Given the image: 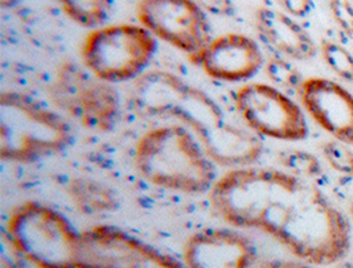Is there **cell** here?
Instances as JSON below:
<instances>
[{"label": "cell", "mask_w": 353, "mask_h": 268, "mask_svg": "<svg viewBox=\"0 0 353 268\" xmlns=\"http://www.w3.org/2000/svg\"><path fill=\"white\" fill-rule=\"evenodd\" d=\"M54 95L63 110L90 130L110 131L119 119L121 98L114 85L77 65L66 63L61 68Z\"/></svg>", "instance_id": "cell-10"}, {"label": "cell", "mask_w": 353, "mask_h": 268, "mask_svg": "<svg viewBox=\"0 0 353 268\" xmlns=\"http://www.w3.org/2000/svg\"><path fill=\"white\" fill-rule=\"evenodd\" d=\"M210 79L226 83H241L254 79L265 68V56L257 41L242 33L213 37L194 59Z\"/></svg>", "instance_id": "cell-12"}, {"label": "cell", "mask_w": 353, "mask_h": 268, "mask_svg": "<svg viewBox=\"0 0 353 268\" xmlns=\"http://www.w3.org/2000/svg\"><path fill=\"white\" fill-rule=\"evenodd\" d=\"M6 231L12 249L36 268L79 267L82 231L52 206L19 204L8 216Z\"/></svg>", "instance_id": "cell-5"}, {"label": "cell", "mask_w": 353, "mask_h": 268, "mask_svg": "<svg viewBox=\"0 0 353 268\" xmlns=\"http://www.w3.org/2000/svg\"><path fill=\"white\" fill-rule=\"evenodd\" d=\"M213 212L229 226L258 230L295 259L324 267L351 249V225L312 181L283 169H229L209 190Z\"/></svg>", "instance_id": "cell-1"}, {"label": "cell", "mask_w": 353, "mask_h": 268, "mask_svg": "<svg viewBox=\"0 0 353 268\" xmlns=\"http://www.w3.org/2000/svg\"><path fill=\"white\" fill-rule=\"evenodd\" d=\"M278 160L283 171L305 180L314 181L323 174L319 158L302 150H285L279 154Z\"/></svg>", "instance_id": "cell-17"}, {"label": "cell", "mask_w": 353, "mask_h": 268, "mask_svg": "<svg viewBox=\"0 0 353 268\" xmlns=\"http://www.w3.org/2000/svg\"><path fill=\"white\" fill-rule=\"evenodd\" d=\"M321 54L324 63L340 79L353 82V56L347 48L334 40L321 39Z\"/></svg>", "instance_id": "cell-18"}, {"label": "cell", "mask_w": 353, "mask_h": 268, "mask_svg": "<svg viewBox=\"0 0 353 268\" xmlns=\"http://www.w3.org/2000/svg\"><path fill=\"white\" fill-rule=\"evenodd\" d=\"M73 141V128L61 112L23 92L0 95V156L4 161L28 164L52 158Z\"/></svg>", "instance_id": "cell-4"}, {"label": "cell", "mask_w": 353, "mask_h": 268, "mask_svg": "<svg viewBox=\"0 0 353 268\" xmlns=\"http://www.w3.org/2000/svg\"><path fill=\"white\" fill-rule=\"evenodd\" d=\"M254 25L261 43L274 56L295 61H308L318 53L312 36L283 11L261 7L256 12Z\"/></svg>", "instance_id": "cell-14"}, {"label": "cell", "mask_w": 353, "mask_h": 268, "mask_svg": "<svg viewBox=\"0 0 353 268\" xmlns=\"http://www.w3.org/2000/svg\"><path fill=\"white\" fill-rule=\"evenodd\" d=\"M207 14L230 17L236 14V6L233 0H194Z\"/></svg>", "instance_id": "cell-23"}, {"label": "cell", "mask_w": 353, "mask_h": 268, "mask_svg": "<svg viewBox=\"0 0 353 268\" xmlns=\"http://www.w3.org/2000/svg\"><path fill=\"white\" fill-rule=\"evenodd\" d=\"M299 99L305 112L339 142L353 144V95L328 79H305Z\"/></svg>", "instance_id": "cell-13"}, {"label": "cell", "mask_w": 353, "mask_h": 268, "mask_svg": "<svg viewBox=\"0 0 353 268\" xmlns=\"http://www.w3.org/2000/svg\"><path fill=\"white\" fill-rule=\"evenodd\" d=\"M77 268H187L183 260L114 225L82 231Z\"/></svg>", "instance_id": "cell-8"}, {"label": "cell", "mask_w": 353, "mask_h": 268, "mask_svg": "<svg viewBox=\"0 0 353 268\" xmlns=\"http://www.w3.org/2000/svg\"><path fill=\"white\" fill-rule=\"evenodd\" d=\"M157 50V37L143 25L112 24L96 28L85 37L81 60L97 79L115 85L142 77Z\"/></svg>", "instance_id": "cell-6"}, {"label": "cell", "mask_w": 353, "mask_h": 268, "mask_svg": "<svg viewBox=\"0 0 353 268\" xmlns=\"http://www.w3.org/2000/svg\"><path fill=\"white\" fill-rule=\"evenodd\" d=\"M187 268H258L257 246L240 229L208 227L187 239L183 250Z\"/></svg>", "instance_id": "cell-11"}, {"label": "cell", "mask_w": 353, "mask_h": 268, "mask_svg": "<svg viewBox=\"0 0 353 268\" xmlns=\"http://www.w3.org/2000/svg\"><path fill=\"white\" fill-rule=\"evenodd\" d=\"M328 8L337 27L353 39V4L350 0H328Z\"/></svg>", "instance_id": "cell-21"}, {"label": "cell", "mask_w": 353, "mask_h": 268, "mask_svg": "<svg viewBox=\"0 0 353 268\" xmlns=\"http://www.w3.org/2000/svg\"><path fill=\"white\" fill-rule=\"evenodd\" d=\"M258 268H321L298 259H266L261 260Z\"/></svg>", "instance_id": "cell-24"}, {"label": "cell", "mask_w": 353, "mask_h": 268, "mask_svg": "<svg viewBox=\"0 0 353 268\" xmlns=\"http://www.w3.org/2000/svg\"><path fill=\"white\" fill-rule=\"evenodd\" d=\"M350 213H351V217H352L353 220V203L351 204V206H350Z\"/></svg>", "instance_id": "cell-26"}, {"label": "cell", "mask_w": 353, "mask_h": 268, "mask_svg": "<svg viewBox=\"0 0 353 268\" xmlns=\"http://www.w3.org/2000/svg\"><path fill=\"white\" fill-rule=\"evenodd\" d=\"M137 17L157 40L185 53L192 63L213 39L207 12L194 0H139Z\"/></svg>", "instance_id": "cell-9"}, {"label": "cell", "mask_w": 353, "mask_h": 268, "mask_svg": "<svg viewBox=\"0 0 353 268\" xmlns=\"http://www.w3.org/2000/svg\"><path fill=\"white\" fill-rule=\"evenodd\" d=\"M66 16L83 28L96 30L109 17L112 0H57Z\"/></svg>", "instance_id": "cell-15"}, {"label": "cell", "mask_w": 353, "mask_h": 268, "mask_svg": "<svg viewBox=\"0 0 353 268\" xmlns=\"http://www.w3.org/2000/svg\"><path fill=\"white\" fill-rule=\"evenodd\" d=\"M234 102L245 126L259 138L299 142L308 135L302 107L274 85L243 83L236 92Z\"/></svg>", "instance_id": "cell-7"}, {"label": "cell", "mask_w": 353, "mask_h": 268, "mask_svg": "<svg viewBox=\"0 0 353 268\" xmlns=\"http://www.w3.org/2000/svg\"><path fill=\"white\" fill-rule=\"evenodd\" d=\"M285 14L294 19H305L315 10L314 0H276Z\"/></svg>", "instance_id": "cell-22"}, {"label": "cell", "mask_w": 353, "mask_h": 268, "mask_svg": "<svg viewBox=\"0 0 353 268\" xmlns=\"http://www.w3.org/2000/svg\"><path fill=\"white\" fill-rule=\"evenodd\" d=\"M265 72L275 87L289 95L298 94L305 82L296 66L288 59L279 56H273L266 61Z\"/></svg>", "instance_id": "cell-16"}, {"label": "cell", "mask_w": 353, "mask_h": 268, "mask_svg": "<svg viewBox=\"0 0 353 268\" xmlns=\"http://www.w3.org/2000/svg\"><path fill=\"white\" fill-rule=\"evenodd\" d=\"M321 152L328 165L337 174L353 177V151L348 144L334 139L321 145Z\"/></svg>", "instance_id": "cell-20"}, {"label": "cell", "mask_w": 353, "mask_h": 268, "mask_svg": "<svg viewBox=\"0 0 353 268\" xmlns=\"http://www.w3.org/2000/svg\"><path fill=\"white\" fill-rule=\"evenodd\" d=\"M72 190H77L81 193H85V207H88V212L97 213V212H108L112 210L115 206V200L110 194V192L106 189V187L99 185L96 183H89V181H73V188Z\"/></svg>", "instance_id": "cell-19"}, {"label": "cell", "mask_w": 353, "mask_h": 268, "mask_svg": "<svg viewBox=\"0 0 353 268\" xmlns=\"http://www.w3.org/2000/svg\"><path fill=\"white\" fill-rule=\"evenodd\" d=\"M336 268H353V262H344V260H341V262H339Z\"/></svg>", "instance_id": "cell-25"}, {"label": "cell", "mask_w": 353, "mask_h": 268, "mask_svg": "<svg viewBox=\"0 0 353 268\" xmlns=\"http://www.w3.org/2000/svg\"><path fill=\"white\" fill-rule=\"evenodd\" d=\"M134 103L143 115L175 119L201 143L210 158L229 169L254 165L261 138L239 125L210 95L168 70H150L134 83Z\"/></svg>", "instance_id": "cell-2"}, {"label": "cell", "mask_w": 353, "mask_h": 268, "mask_svg": "<svg viewBox=\"0 0 353 268\" xmlns=\"http://www.w3.org/2000/svg\"><path fill=\"white\" fill-rule=\"evenodd\" d=\"M134 165L147 183L177 193H209L219 180V165L179 123L145 132L135 145Z\"/></svg>", "instance_id": "cell-3"}]
</instances>
